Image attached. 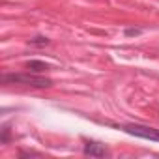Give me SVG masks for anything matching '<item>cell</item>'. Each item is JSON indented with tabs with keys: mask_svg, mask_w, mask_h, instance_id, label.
Instances as JSON below:
<instances>
[{
	"mask_svg": "<svg viewBox=\"0 0 159 159\" xmlns=\"http://www.w3.org/2000/svg\"><path fill=\"white\" fill-rule=\"evenodd\" d=\"M84 155H90V157H105L107 155V148L99 142H94V140H88L84 144Z\"/></svg>",
	"mask_w": 159,
	"mask_h": 159,
	"instance_id": "obj_3",
	"label": "cell"
},
{
	"mask_svg": "<svg viewBox=\"0 0 159 159\" xmlns=\"http://www.w3.org/2000/svg\"><path fill=\"white\" fill-rule=\"evenodd\" d=\"M30 45H32V47H45V45H49V38H45V36H36L34 39H30Z\"/></svg>",
	"mask_w": 159,
	"mask_h": 159,
	"instance_id": "obj_5",
	"label": "cell"
},
{
	"mask_svg": "<svg viewBox=\"0 0 159 159\" xmlns=\"http://www.w3.org/2000/svg\"><path fill=\"white\" fill-rule=\"evenodd\" d=\"M142 30L140 28H127L125 30V36H137V34H140Z\"/></svg>",
	"mask_w": 159,
	"mask_h": 159,
	"instance_id": "obj_6",
	"label": "cell"
},
{
	"mask_svg": "<svg viewBox=\"0 0 159 159\" xmlns=\"http://www.w3.org/2000/svg\"><path fill=\"white\" fill-rule=\"evenodd\" d=\"M4 84H23V86H32V88H49L52 84L51 79L36 75L32 71L28 73H6L2 77Z\"/></svg>",
	"mask_w": 159,
	"mask_h": 159,
	"instance_id": "obj_1",
	"label": "cell"
},
{
	"mask_svg": "<svg viewBox=\"0 0 159 159\" xmlns=\"http://www.w3.org/2000/svg\"><path fill=\"white\" fill-rule=\"evenodd\" d=\"M118 127L129 135L139 137V139H148V140L159 142V129H155V127H148V125H140V124H125V125H118Z\"/></svg>",
	"mask_w": 159,
	"mask_h": 159,
	"instance_id": "obj_2",
	"label": "cell"
},
{
	"mask_svg": "<svg viewBox=\"0 0 159 159\" xmlns=\"http://www.w3.org/2000/svg\"><path fill=\"white\" fill-rule=\"evenodd\" d=\"M26 69L32 73H41V71L49 69V64H45L41 60H30V62H26Z\"/></svg>",
	"mask_w": 159,
	"mask_h": 159,
	"instance_id": "obj_4",
	"label": "cell"
}]
</instances>
